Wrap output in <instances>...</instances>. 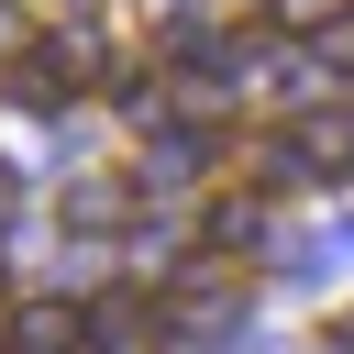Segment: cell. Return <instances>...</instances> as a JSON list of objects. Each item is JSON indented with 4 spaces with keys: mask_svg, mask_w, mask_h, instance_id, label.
Masks as SVG:
<instances>
[{
    "mask_svg": "<svg viewBox=\"0 0 354 354\" xmlns=\"http://www.w3.org/2000/svg\"><path fill=\"white\" fill-rule=\"evenodd\" d=\"M88 77H100V44H88V33H22V44L0 55V88H11L22 111H77Z\"/></svg>",
    "mask_w": 354,
    "mask_h": 354,
    "instance_id": "6da1fadb",
    "label": "cell"
},
{
    "mask_svg": "<svg viewBox=\"0 0 354 354\" xmlns=\"http://www.w3.org/2000/svg\"><path fill=\"white\" fill-rule=\"evenodd\" d=\"M354 166V122L343 111H299L288 133H266V188H321Z\"/></svg>",
    "mask_w": 354,
    "mask_h": 354,
    "instance_id": "7a4b0ae2",
    "label": "cell"
},
{
    "mask_svg": "<svg viewBox=\"0 0 354 354\" xmlns=\"http://www.w3.org/2000/svg\"><path fill=\"white\" fill-rule=\"evenodd\" d=\"M11 354H88V310L77 299H22L11 310Z\"/></svg>",
    "mask_w": 354,
    "mask_h": 354,
    "instance_id": "3957f363",
    "label": "cell"
},
{
    "mask_svg": "<svg viewBox=\"0 0 354 354\" xmlns=\"http://www.w3.org/2000/svg\"><path fill=\"white\" fill-rule=\"evenodd\" d=\"M199 254H221V266H243V277H254V254H266V210H254V199H210Z\"/></svg>",
    "mask_w": 354,
    "mask_h": 354,
    "instance_id": "277c9868",
    "label": "cell"
},
{
    "mask_svg": "<svg viewBox=\"0 0 354 354\" xmlns=\"http://www.w3.org/2000/svg\"><path fill=\"white\" fill-rule=\"evenodd\" d=\"M343 11H354V0H277V22H288V33H310V44H321Z\"/></svg>",
    "mask_w": 354,
    "mask_h": 354,
    "instance_id": "5b68a950",
    "label": "cell"
},
{
    "mask_svg": "<svg viewBox=\"0 0 354 354\" xmlns=\"http://www.w3.org/2000/svg\"><path fill=\"white\" fill-rule=\"evenodd\" d=\"M321 66H332V77H354V11H343V22L321 33Z\"/></svg>",
    "mask_w": 354,
    "mask_h": 354,
    "instance_id": "8992f818",
    "label": "cell"
},
{
    "mask_svg": "<svg viewBox=\"0 0 354 354\" xmlns=\"http://www.w3.org/2000/svg\"><path fill=\"white\" fill-rule=\"evenodd\" d=\"M11 44H22V11H11V0H0V55H11Z\"/></svg>",
    "mask_w": 354,
    "mask_h": 354,
    "instance_id": "52a82bcc",
    "label": "cell"
},
{
    "mask_svg": "<svg viewBox=\"0 0 354 354\" xmlns=\"http://www.w3.org/2000/svg\"><path fill=\"white\" fill-rule=\"evenodd\" d=\"M332 343H343V354H354V310H343V321H332Z\"/></svg>",
    "mask_w": 354,
    "mask_h": 354,
    "instance_id": "ba28073f",
    "label": "cell"
},
{
    "mask_svg": "<svg viewBox=\"0 0 354 354\" xmlns=\"http://www.w3.org/2000/svg\"><path fill=\"white\" fill-rule=\"evenodd\" d=\"M11 310H22V299H11V277H0V321H11Z\"/></svg>",
    "mask_w": 354,
    "mask_h": 354,
    "instance_id": "9c48e42d",
    "label": "cell"
},
{
    "mask_svg": "<svg viewBox=\"0 0 354 354\" xmlns=\"http://www.w3.org/2000/svg\"><path fill=\"white\" fill-rule=\"evenodd\" d=\"M0 210H11V166H0Z\"/></svg>",
    "mask_w": 354,
    "mask_h": 354,
    "instance_id": "30bf717a",
    "label": "cell"
},
{
    "mask_svg": "<svg viewBox=\"0 0 354 354\" xmlns=\"http://www.w3.org/2000/svg\"><path fill=\"white\" fill-rule=\"evenodd\" d=\"M0 354H11V332H0Z\"/></svg>",
    "mask_w": 354,
    "mask_h": 354,
    "instance_id": "8fae6325",
    "label": "cell"
}]
</instances>
